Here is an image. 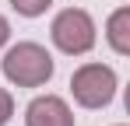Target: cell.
Here are the masks:
<instances>
[{"label":"cell","instance_id":"obj_1","mask_svg":"<svg viewBox=\"0 0 130 126\" xmlns=\"http://www.w3.org/2000/svg\"><path fill=\"white\" fill-rule=\"evenodd\" d=\"M4 77L18 88H39L53 77V56L46 53L39 42H18L4 56Z\"/></svg>","mask_w":130,"mask_h":126},{"label":"cell","instance_id":"obj_2","mask_svg":"<svg viewBox=\"0 0 130 126\" xmlns=\"http://www.w3.org/2000/svg\"><path fill=\"white\" fill-rule=\"evenodd\" d=\"M49 35H53V42H56L60 53H67V56H85L88 49L95 46V21H91V14L81 11V7H67V11H60V14L53 18Z\"/></svg>","mask_w":130,"mask_h":126},{"label":"cell","instance_id":"obj_3","mask_svg":"<svg viewBox=\"0 0 130 126\" xmlns=\"http://www.w3.org/2000/svg\"><path fill=\"white\" fill-rule=\"evenodd\" d=\"M70 91H74V102L85 105V109H102L112 102L116 95V74L106 63H85L74 70L70 77Z\"/></svg>","mask_w":130,"mask_h":126},{"label":"cell","instance_id":"obj_4","mask_svg":"<svg viewBox=\"0 0 130 126\" xmlns=\"http://www.w3.org/2000/svg\"><path fill=\"white\" fill-rule=\"evenodd\" d=\"M25 126H74V116L63 98L56 95H39L25 109Z\"/></svg>","mask_w":130,"mask_h":126},{"label":"cell","instance_id":"obj_5","mask_svg":"<svg viewBox=\"0 0 130 126\" xmlns=\"http://www.w3.org/2000/svg\"><path fill=\"white\" fill-rule=\"evenodd\" d=\"M106 39H109V46H112L120 56H127V53H130V7H120V11L109 14Z\"/></svg>","mask_w":130,"mask_h":126},{"label":"cell","instance_id":"obj_6","mask_svg":"<svg viewBox=\"0 0 130 126\" xmlns=\"http://www.w3.org/2000/svg\"><path fill=\"white\" fill-rule=\"evenodd\" d=\"M49 4H53V0H11V7H14L18 14H25V18H39V14H46Z\"/></svg>","mask_w":130,"mask_h":126},{"label":"cell","instance_id":"obj_7","mask_svg":"<svg viewBox=\"0 0 130 126\" xmlns=\"http://www.w3.org/2000/svg\"><path fill=\"white\" fill-rule=\"evenodd\" d=\"M11 116H14V98L0 88V126H7L11 123Z\"/></svg>","mask_w":130,"mask_h":126},{"label":"cell","instance_id":"obj_8","mask_svg":"<svg viewBox=\"0 0 130 126\" xmlns=\"http://www.w3.org/2000/svg\"><path fill=\"white\" fill-rule=\"evenodd\" d=\"M11 39V25H7V18L0 14V49H4V42Z\"/></svg>","mask_w":130,"mask_h":126}]
</instances>
